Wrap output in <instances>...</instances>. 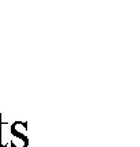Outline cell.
Instances as JSON below:
<instances>
[{
  "instance_id": "cell-1",
  "label": "cell",
  "mask_w": 140,
  "mask_h": 147,
  "mask_svg": "<svg viewBox=\"0 0 140 147\" xmlns=\"http://www.w3.org/2000/svg\"><path fill=\"white\" fill-rule=\"evenodd\" d=\"M0 124H1V115H0ZM0 131H1V128H0ZM0 140H1V139H0ZM0 147H3L1 146V143H0Z\"/></svg>"
}]
</instances>
